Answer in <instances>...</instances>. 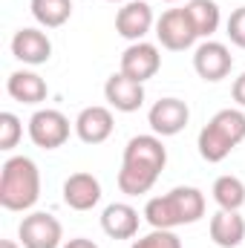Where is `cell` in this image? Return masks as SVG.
Returning <instances> with one entry per match:
<instances>
[{
  "label": "cell",
  "instance_id": "22",
  "mask_svg": "<svg viewBox=\"0 0 245 248\" xmlns=\"http://www.w3.org/2000/svg\"><path fill=\"white\" fill-rule=\"evenodd\" d=\"M23 139V124L15 113H0V150H15Z\"/></svg>",
  "mask_w": 245,
  "mask_h": 248
},
{
  "label": "cell",
  "instance_id": "4",
  "mask_svg": "<svg viewBox=\"0 0 245 248\" xmlns=\"http://www.w3.org/2000/svg\"><path fill=\"white\" fill-rule=\"evenodd\" d=\"M245 141V113L237 107L219 110L211 122L199 130V156L211 165L222 162L231 156V150Z\"/></svg>",
  "mask_w": 245,
  "mask_h": 248
},
{
  "label": "cell",
  "instance_id": "27",
  "mask_svg": "<svg viewBox=\"0 0 245 248\" xmlns=\"http://www.w3.org/2000/svg\"><path fill=\"white\" fill-rule=\"evenodd\" d=\"M0 248H23V246H20V243H15V240H3Z\"/></svg>",
  "mask_w": 245,
  "mask_h": 248
},
{
  "label": "cell",
  "instance_id": "28",
  "mask_svg": "<svg viewBox=\"0 0 245 248\" xmlns=\"http://www.w3.org/2000/svg\"><path fill=\"white\" fill-rule=\"evenodd\" d=\"M110 3H130V0H110Z\"/></svg>",
  "mask_w": 245,
  "mask_h": 248
},
{
  "label": "cell",
  "instance_id": "1",
  "mask_svg": "<svg viewBox=\"0 0 245 248\" xmlns=\"http://www.w3.org/2000/svg\"><path fill=\"white\" fill-rule=\"evenodd\" d=\"M165 165H168V147H165L162 136H156V133L133 136L122 156L119 190L127 196L150 193V187L159 182Z\"/></svg>",
  "mask_w": 245,
  "mask_h": 248
},
{
  "label": "cell",
  "instance_id": "14",
  "mask_svg": "<svg viewBox=\"0 0 245 248\" xmlns=\"http://www.w3.org/2000/svg\"><path fill=\"white\" fill-rule=\"evenodd\" d=\"M12 55L20 63L41 66L52 58V41L41 29H17L12 38Z\"/></svg>",
  "mask_w": 245,
  "mask_h": 248
},
{
  "label": "cell",
  "instance_id": "26",
  "mask_svg": "<svg viewBox=\"0 0 245 248\" xmlns=\"http://www.w3.org/2000/svg\"><path fill=\"white\" fill-rule=\"evenodd\" d=\"M61 248H98L92 240H87V237H75V240H66Z\"/></svg>",
  "mask_w": 245,
  "mask_h": 248
},
{
  "label": "cell",
  "instance_id": "23",
  "mask_svg": "<svg viewBox=\"0 0 245 248\" xmlns=\"http://www.w3.org/2000/svg\"><path fill=\"white\" fill-rule=\"evenodd\" d=\"M130 248H182V240L176 237V231H165V228H153L150 234L133 240Z\"/></svg>",
  "mask_w": 245,
  "mask_h": 248
},
{
  "label": "cell",
  "instance_id": "5",
  "mask_svg": "<svg viewBox=\"0 0 245 248\" xmlns=\"http://www.w3.org/2000/svg\"><path fill=\"white\" fill-rule=\"evenodd\" d=\"M17 240L23 248H61L63 243V228L58 217L46 211H35L20 219L17 225Z\"/></svg>",
  "mask_w": 245,
  "mask_h": 248
},
{
  "label": "cell",
  "instance_id": "16",
  "mask_svg": "<svg viewBox=\"0 0 245 248\" xmlns=\"http://www.w3.org/2000/svg\"><path fill=\"white\" fill-rule=\"evenodd\" d=\"M138 211L127 202H113L101 214V228L113 240H133L138 234Z\"/></svg>",
  "mask_w": 245,
  "mask_h": 248
},
{
  "label": "cell",
  "instance_id": "7",
  "mask_svg": "<svg viewBox=\"0 0 245 248\" xmlns=\"http://www.w3.org/2000/svg\"><path fill=\"white\" fill-rule=\"evenodd\" d=\"M29 139L41 150H58L69 139V119L61 110H38L29 119Z\"/></svg>",
  "mask_w": 245,
  "mask_h": 248
},
{
  "label": "cell",
  "instance_id": "10",
  "mask_svg": "<svg viewBox=\"0 0 245 248\" xmlns=\"http://www.w3.org/2000/svg\"><path fill=\"white\" fill-rule=\"evenodd\" d=\"M147 122H150V130L156 136H176L182 133L187 122H190V110L182 98H159L150 113H147Z\"/></svg>",
  "mask_w": 245,
  "mask_h": 248
},
{
  "label": "cell",
  "instance_id": "25",
  "mask_svg": "<svg viewBox=\"0 0 245 248\" xmlns=\"http://www.w3.org/2000/svg\"><path fill=\"white\" fill-rule=\"evenodd\" d=\"M231 95H234V101H237L240 107H245V72L240 75V78H234V87H231Z\"/></svg>",
  "mask_w": 245,
  "mask_h": 248
},
{
  "label": "cell",
  "instance_id": "2",
  "mask_svg": "<svg viewBox=\"0 0 245 248\" xmlns=\"http://www.w3.org/2000/svg\"><path fill=\"white\" fill-rule=\"evenodd\" d=\"M205 217V193L199 187L179 185L165 196H153L144 205V219L153 228L173 231L179 225H193Z\"/></svg>",
  "mask_w": 245,
  "mask_h": 248
},
{
  "label": "cell",
  "instance_id": "29",
  "mask_svg": "<svg viewBox=\"0 0 245 248\" xmlns=\"http://www.w3.org/2000/svg\"><path fill=\"white\" fill-rule=\"evenodd\" d=\"M165 3H179V0H165Z\"/></svg>",
  "mask_w": 245,
  "mask_h": 248
},
{
  "label": "cell",
  "instance_id": "18",
  "mask_svg": "<svg viewBox=\"0 0 245 248\" xmlns=\"http://www.w3.org/2000/svg\"><path fill=\"white\" fill-rule=\"evenodd\" d=\"M211 240L219 248H237L245 240V219L240 211H216L211 217Z\"/></svg>",
  "mask_w": 245,
  "mask_h": 248
},
{
  "label": "cell",
  "instance_id": "13",
  "mask_svg": "<svg viewBox=\"0 0 245 248\" xmlns=\"http://www.w3.org/2000/svg\"><path fill=\"white\" fill-rule=\"evenodd\" d=\"M104 98L119 113H136L144 104V84L127 78L124 72H113L104 84Z\"/></svg>",
  "mask_w": 245,
  "mask_h": 248
},
{
  "label": "cell",
  "instance_id": "20",
  "mask_svg": "<svg viewBox=\"0 0 245 248\" xmlns=\"http://www.w3.org/2000/svg\"><path fill=\"white\" fill-rule=\"evenodd\" d=\"M29 9L32 17L46 29H58L72 17V0H32Z\"/></svg>",
  "mask_w": 245,
  "mask_h": 248
},
{
  "label": "cell",
  "instance_id": "19",
  "mask_svg": "<svg viewBox=\"0 0 245 248\" xmlns=\"http://www.w3.org/2000/svg\"><path fill=\"white\" fill-rule=\"evenodd\" d=\"M184 9H187L199 38H211L219 29V23H222V12H219L216 0H187Z\"/></svg>",
  "mask_w": 245,
  "mask_h": 248
},
{
  "label": "cell",
  "instance_id": "3",
  "mask_svg": "<svg viewBox=\"0 0 245 248\" xmlns=\"http://www.w3.org/2000/svg\"><path fill=\"white\" fill-rule=\"evenodd\" d=\"M41 199V170L29 156H12L0 168V205L6 211H29Z\"/></svg>",
  "mask_w": 245,
  "mask_h": 248
},
{
  "label": "cell",
  "instance_id": "24",
  "mask_svg": "<svg viewBox=\"0 0 245 248\" xmlns=\"http://www.w3.org/2000/svg\"><path fill=\"white\" fill-rule=\"evenodd\" d=\"M225 35L231 38V44L234 46H240V49H245V6H240V9H234L231 12V17H228V23H225Z\"/></svg>",
  "mask_w": 245,
  "mask_h": 248
},
{
  "label": "cell",
  "instance_id": "9",
  "mask_svg": "<svg viewBox=\"0 0 245 248\" xmlns=\"http://www.w3.org/2000/svg\"><path fill=\"white\" fill-rule=\"evenodd\" d=\"M159 69H162V52H159L156 44L136 41V44H130L122 52V69L119 72H124L127 78H133L138 84L150 81Z\"/></svg>",
  "mask_w": 245,
  "mask_h": 248
},
{
  "label": "cell",
  "instance_id": "8",
  "mask_svg": "<svg viewBox=\"0 0 245 248\" xmlns=\"http://www.w3.org/2000/svg\"><path fill=\"white\" fill-rule=\"evenodd\" d=\"M193 69H196V75H199L202 81L216 84V81H222V78L231 75V69H234V55H231V49H228L225 44H219V41H205V44H199L196 52H193Z\"/></svg>",
  "mask_w": 245,
  "mask_h": 248
},
{
  "label": "cell",
  "instance_id": "6",
  "mask_svg": "<svg viewBox=\"0 0 245 248\" xmlns=\"http://www.w3.org/2000/svg\"><path fill=\"white\" fill-rule=\"evenodd\" d=\"M156 38L165 49L170 52H184L196 44V26L187 15V9H168L159 20H156Z\"/></svg>",
  "mask_w": 245,
  "mask_h": 248
},
{
  "label": "cell",
  "instance_id": "21",
  "mask_svg": "<svg viewBox=\"0 0 245 248\" xmlns=\"http://www.w3.org/2000/svg\"><path fill=\"white\" fill-rule=\"evenodd\" d=\"M211 193H214V202H216L222 211H240L245 205V185H243L240 176H231V173L216 176Z\"/></svg>",
  "mask_w": 245,
  "mask_h": 248
},
{
  "label": "cell",
  "instance_id": "15",
  "mask_svg": "<svg viewBox=\"0 0 245 248\" xmlns=\"http://www.w3.org/2000/svg\"><path fill=\"white\" fill-rule=\"evenodd\" d=\"M63 202L72 211H92L101 202V182L92 173H72L63 182Z\"/></svg>",
  "mask_w": 245,
  "mask_h": 248
},
{
  "label": "cell",
  "instance_id": "11",
  "mask_svg": "<svg viewBox=\"0 0 245 248\" xmlns=\"http://www.w3.org/2000/svg\"><path fill=\"white\" fill-rule=\"evenodd\" d=\"M116 130V119H113V110L110 107H101V104H92V107H84L75 119V133L84 144H101L113 136Z\"/></svg>",
  "mask_w": 245,
  "mask_h": 248
},
{
  "label": "cell",
  "instance_id": "17",
  "mask_svg": "<svg viewBox=\"0 0 245 248\" xmlns=\"http://www.w3.org/2000/svg\"><path fill=\"white\" fill-rule=\"evenodd\" d=\"M6 93H9L15 101H20V104H41V101H46L49 87H46V81H44L38 72L17 69V72L9 75V81H6Z\"/></svg>",
  "mask_w": 245,
  "mask_h": 248
},
{
  "label": "cell",
  "instance_id": "12",
  "mask_svg": "<svg viewBox=\"0 0 245 248\" xmlns=\"http://www.w3.org/2000/svg\"><path fill=\"white\" fill-rule=\"evenodd\" d=\"M156 26V17H153V9L144 3V0H130L124 3L116 15V32L127 38V41H144V35Z\"/></svg>",
  "mask_w": 245,
  "mask_h": 248
}]
</instances>
